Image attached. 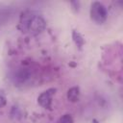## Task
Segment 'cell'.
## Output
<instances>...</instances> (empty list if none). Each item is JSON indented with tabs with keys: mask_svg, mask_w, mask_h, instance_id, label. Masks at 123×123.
Listing matches in <instances>:
<instances>
[{
	"mask_svg": "<svg viewBox=\"0 0 123 123\" xmlns=\"http://www.w3.org/2000/svg\"><path fill=\"white\" fill-rule=\"evenodd\" d=\"M58 123H74L73 121V118L70 114H63L62 117H60Z\"/></svg>",
	"mask_w": 123,
	"mask_h": 123,
	"instance_id": "7",
	"label": "cell"
},
{
	"mask_svg": "<svg viewBox=\"0 0 123 123\" xmlns=\"http://www.w3.org/2000/svg\"><path fill=\"white\" fill-rule=\"evenodd\" d=\"M73 39H74L75 43H76L79 47H81V46L84 44V38H83V37H82L78 32H76V31L73 32Z\"/></svg>",
	"mask_w": 123,
	"mask_h": 123,
	"instance_id": "6",
	"label": "cell"
},
{
	"mask_svg": "<svg viewBox=\"0 0 123 123\" xmlns=\"http://www.w3.org/2000/svg\"><path fill=\"white\" fill-rule=\"evenodd\" d=\"M89 13H90L91 19L97 24L104 23L108 16L106 7L100 2H93L91 4Z\"/></svg>",
	"mask_w": 123,
	"mask_h": 123,
	"instance_id": "3",
	"label": "cell"
},
{
	"mask_svg": "<svg viewBox=\"0 0 123 123\" xmlns=\"http://www.w3.org/2000/svg\"><path fill=\"white\" fill-rule=\"evenodd\" d=\"M67 99L71 102H77L80 99V90L79 87L73 86L67 91Z\"/></svg>",
	"mask_w": 123,
	"mask_h": 123,
	"instance_id": "5",
	"label": "cell"
},
{
	"mask_svg": "<svg viewBox=\"0 0 123 123\" xmlns=\"http://www.w3.org/2000/svg\"><path fill=\"white\" fill-rule=\"evenodd\" d=\"M21 25L22 29L25 32H28L32 35L40 34L46 27L44 19L40 15L35 13H29L27 15H24L21 19Z\"/></svg>",
	"mask_w": 123,
	"mask_h": 123,
	"instance_id": "1",
	"label": "cell"
},
{
	"mask_svg": "<svg viewBox=\"0 0 123 123\" xmlns=\"http://www.w3.org/2000/svg\"><path fill=\"white\" fill-rule=\"evenodd\" d=\"M56 89L55 88H49L43 92H41L39 94V96L37 97V103L44 109H51L52 106V98L53 95L55 94Z\"/></svg>",
	"mask_w": 123,
	"mask_h": 123,
	"instance_id": "4",
	"label": "cell"
},
{
	"mask_svg": "<svg viewBox=\"0 0 123 123\" xmlns=\"http://www.w3.org/2000/svg\"><path fill=\"white\" fill-rule=\"evenodd\" d=\"M35 79V74L33 69L28 66H19L13 70L12 74V80L13 84L17 86H29Z\"/></svg>",
	"mask_w": 123,
	"mask_h": 123,
	"instance_id": "2",
	"label": "cell"
}]
</instances>
